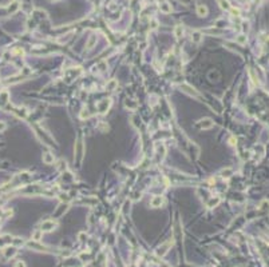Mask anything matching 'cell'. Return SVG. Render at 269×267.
I'll use <instances>...</instances> for the list:
<instances>
[{"label": "cell", "instance_id": "cell-1", "mask_svg": "<svg viewBox=\"0 0 269 267\" xmlns=\"http://www.w3.org/2000/svg\"><path fill=\"white\" fill-rule=\"evenodd\" d=\"M213 126H214V123L210 118H203V119H201V120L198 121V127H201V128H203V130L212 128Z\"/></svg>", "mask_w": 269, "mask_h": 267}, {"label": "cell", "instance_id": "cell-11", "mask_svg": "<svg viewBox=\"0 0 269 267\" xmlns=\"http://www.w3.org/2000/svg\"><path fill=\"white\" fill-rule=\"evenodd\" d=\"M95 42H97V38L92 35V36L90 38V40H88V43H87V45H86V47H87V48H92V47H94V44H95Z\"/></svg>", "mask_w": 269, "mask_h": 267}, {"label": "cell", "instance_id": "cell-14", "mask_svg": "<svg viewBox=\"0 0 269 267\" xmlns=\"http://www.w3.org/2000/svg\"><path fill=\"white\" fill-rule=\"evenodd\" d=\"M181 34H182V27H181V25H177V28H175V36H177V38H179V36H181Z\"/></svg>", "mask_w": 269, "mask_h": 267}, {"label": "cell", "instance_id": "cell-8", "mask_svg": "<svg viewBox=\"0 0 269 267\" xmlns=\"http://www.w3.org/2000/svg\"><path fill=\"white\" fill-rule=\"evenodd\" d=\"M218 3H220V7L222 8V10H230L232 8L228 0H218Z\"/></svg>", "mask_w": 269, "mask_h": 267}, {"label": "cell", "instance_id": "cell-9", "mask_svg": "<svg viewBox=\"0 0 269 267\" xmlns=\"http://www.w3.org/2000/svg\"><path fill=\"white\" fill-rule=\"evenodd\" d=\"M42 235H43L42 230H36L35 233H34V235H32V239L35 240V242H39V240H40V238H42Z\"/></svg>", "mask_w": 269, "mask_h": 267}, {"label": "cell", "instance_id": "cell-15", "mask_svg": "<svg viewBox=\"0 0 269 267\" xmlns=\"http://www.w3.org/2000/svg\"><path fill=\"white\" fill-rule=\"evenodd\" d=\"M218 202H220V198H217L216 200L213 199V200H210V202H209V205H208V206H209V207H213V206H216Z\"/></svg>", "mask_w": 269, "mask_h": 267}, {"label": "cell", "instance_id": "cell-18", "mask_svg": "<svg viewBox=\"0 0 269 267\" xmlns=\"http://www.w3.org/2000/svg\"><path fill=\"white\" fill-rule=\"evenodd\" d=\"M221 174H222V175H229V174H232V170H229V168H228V170H224Z\"/></svg>", "mask_w": 269, "mask_h": 267}, {"label": "cell", "instance_id": "cell-3", "mask_svg": "<svg viewBox=\"0 0 269 267\" xmlns=\"http://www.w3.org/2000/svg\"><path fill=\"white\" fill-rule=\"evenodd\" d=\"M55 227H56V223L55 222H52V220H47V222H43L42 231H43V230H44V231H52Z\"/></svg>", "mask_w": 269, "mask_h": 267}, {"label": "cell", "instance_id": "cell-10", "mask_svg": "<svg viewBox=\"0 0 269 267\" xmlns=\"http://www.w3.org/2000/svg\"><path fill=\"white\" fill-rule=\"evenodd\" d=\"M161 11H162V12H166V14H169V12H171V7L169 5V3H162L161 4Z\"/></svg>", "mask_w": 269, "mask_h": 267}, {"label": "cell", "instance_id": "cell-12", "mask_svg": "<svg viewBox=\"0 0 269 267\" xmlns=\"http://www.w3.org/2000/svg\"><path fill=\"white\" fill-rule=\"evenodd\" d=\"M193 42H196V43L201 42V34L199 32H194L193 34Z\"/></svg>", "mask_w": 269, "mask_h": 267}, {"label": "cell", "instance_id": "cell-5", "mask_svg": "<svg viewBox=\"0 0 269 267\" xmlns=\"http://www.w3.org/2000/svg\"><path fill=\"white\" fill-rule=\"evenodd\" d=\"M206 14H208L206 5H202V4H201V5L197 7V15H198V16H205Z\"/></svg>", "mask_w": 269, "mask_h": 267}, {"label": "cell", "instance_id": "cell-4", "mask_svg": "<svg viewBox=\"0 0 269 267\" xmlns=\"http://www.w3.org/2000/svg\"><path fill=\"white\" fill-rule=\"evenodd\" d=\"M173 246V240H169L168 243H165L163 246H161L159 248H158V255H163V254H166V251L169 250V247Z\"/></svg>", "mask_w": 269, "mask_h": 267}, {"label": "cell", "instance_id": "cell-7", "mask_svg": "<svg viewBox=\"0 0 269 267\" xmlns=\"http://www.w3.org/2000/svg\"><path fill=\"white\" fill-rule=\"evenodd\" d=\"M3 254L7 258H11V257H14L15 254H16V250H15L14 247H8V248H6V250L3 251Z\"/></svg>", "mask_w": 269, "mask_h": 267}, {"label": "cell", "instance_id": "cell-6", "mask_svg": "<svg viewBox=\"0 0 269 267\" xmlns=\"http://www.w3.org/2000/svg\"><path fill=\"white\" fill-rule=\"evenodd\" d=\"M43 162H44V163H47V164L54 163V155H51L50 152L44 154V155H43Z\"/></svg>", "mask_w": 269, "mask_h": 267}, {"label": "cell", "instance_id": "cell-20", "mask_svg": "<svg viewBox=\"0 0 269 267\" xmlns=\"http://www.w3.org/2000/svg\"><path fill=\"white\" fill-rule=\"evenodd\" d=\"M4 127H6V126H4V124H0V130H3Z\"/></svg>", "mask_w": 269, "mask_h": 267}, {"label": "cell", "instance_id": "cell-17", "mask_svg": "<svg viewBox=\"0 0 269 267\" xmlns=\"http://www.w3.org/2000/svg\"><path fill=\"white\" fill-rule=\"evenodd\" d=\"M115 86H117L115 80H112L111 83H110V84H108V86H107V88H110V90H111V88H114V87H115Z\"/></svg>", "mask_w": 269, "mask_h": 267}, {"label": "cell", "instance_id": "cell-13", "mask_svg": "<svg viewBox=\"0 0 269 267\" xmlns=\"http://www.w3.org/2000/svg\"><path fill=\"white\" fill-rule=\"evenodd\" d=\"M237 42L240 43V44H245V43H246V38H245L244 35H240L237 38Z\"/></svg>", "mask_w": 269, "mask_h": 267}, {"label": "cell", "instance_id": "cell-19", "mask_svg": "<svg viewBox=\"0 0 269 267\" xmlns=\"http://www.w3.org/2000/svg\"><path fill=\"white\" fill-rule=\"evenodd\" d=\"M153 28H157V21H155V20L153 21Z\"/></svg>", "mask_w": 269, "mask_h": 267}, {"label": "cell", "instance_id": "cell-16", "mask_svg": "<svg viewBox=\"0 0 269 267\" xmlns=\"http://www.w3.org/2000/svg\"><path fill=\"white\" fill-rule=\"evenodd\" d=\"M15 267H26V263L23 260H18V262L15 263Z\"/></svg>", "mask_w": 269, "mask_h": 267}, {"label": "cell", "instance_id": "cell-2", "mask_svg": "<svg viewBox=\"0 0 269 267\" xmlns=\"http://www.w3.org/2000/svg\"><path fill=\"white\" fill-rule=\"evenodd\" d=\"M163 202H165L163 196H159V195H157V196H154V198L151 199V202H150V206H151V207H154V208H157V207H161V206L163 205Z\"/></svg>", "mask_w": 269, "mask_h": 267}]
</instances>
